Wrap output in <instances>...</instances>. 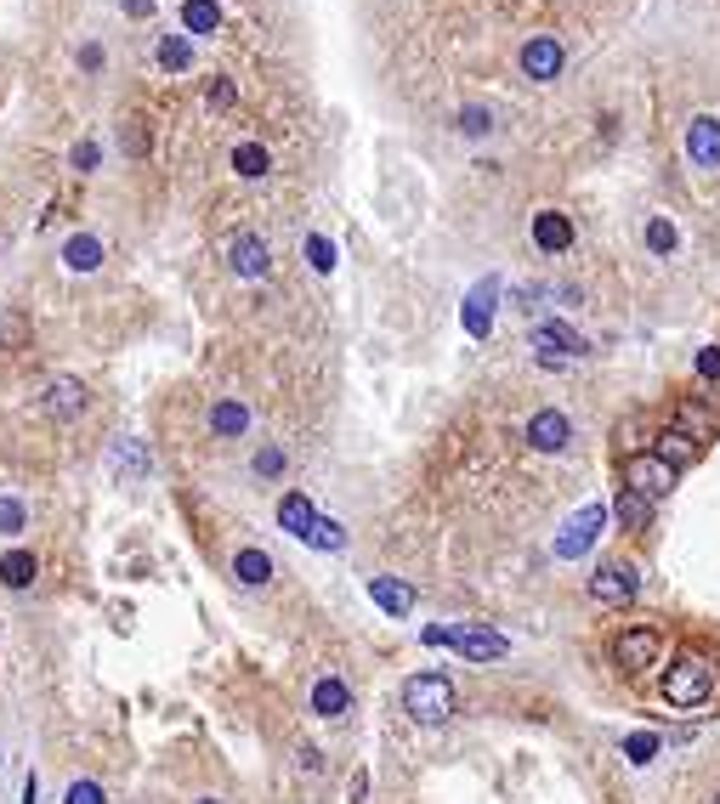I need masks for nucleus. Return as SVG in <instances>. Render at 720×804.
Here are the masks:
<instances>
[{
    "mask_svg": "<svg viewBox=\"0 0 720 804\" xmlns=\"http://www.w3.org/2000/svg\"><path fill=\"white\" fill-rule=\"evenodd\" d=\"M647 250H652V255H675V250H681V232H675L670 216H652V221H647Z\"/></svg>",
    "mask_w": 720,
    "mask_h": 804,
    "instance_id": "obj_30",
    "label": "nucleus"
},
{
    "mask_svg": "<svg viewBox=\"0 0 720 804\" xmlns=\"http://www.w3.org/2000/svg\"><path fill=\"white\" fill-rule=\"evenodd\" d=\"M233 171L244 176V182H261L273 171V153L261 148V142H233Z\"/></svg>",
    "mask_w": 720,
    "mask_h": 804,
    "instance_id": "obj_27",
    "label": "nucleus"
},
{
    "mask_svg": "<svg viewBox=\"0 0 720 804\" xmlns=\"http://www.w3.org/2000/svg\"><path fill=\"white\" fill-rule=\"evenodd\" d=\"M715 804H720V793H715Z\"/></svg>",
    "mask_w": 720,
    "mask_h": 804,
    "instance_id": "obj_46",
    "label": "nucleus"
},
{
    "mask_svg": "<svg viewBox=\"0 0 720 804\" xmlns=\"http://www.w3.org/2000/svg\"><path fill=\"white\" fill-rule=\"evenodd\" d=\"M23 527H28V505L12 493H0V539H18Z\"/></svg>",
    "mask_w": 720,
    "mask_h": 804,
    "instance_id": "obj_32",
    "label": "nucleus"
},
{
    "mask_svg": "<svg viewBox=\"0 0 720 804\" xmlns=\"http://www.w3.org/2000/svg\"><path fill=\"white\" fill-rule=\"evenodd\" d=\"M193 804H221V799H193Z\"/></svg>",
    "mask_w": 720,
    "mask_h": 804,
    "instance_id": "obj_45",
    "label": "nucleus"
},
{
    "mask_svg": "<svg viewBox=\"0 0 720 804\" xmlns=\"http://www.w3.org/2000/svg\"><path fill=\"white\" fill-rule=\"evenodd\" d=\"M659 652H664L659 629H625V634L613 641V663H618V668H630V675L652 668V663H659Z\"/></svg>",
    "mask_w": 720,
    "mask_h": 804,
    "instance_id": "obj_7",
    "label": "nucleus"
},
{
    "mask_svg": "<svg viewBox=\"0 0 720 804\" xmlns=\"http://www.w3.org/2000/svg\"><path fill=\"white\" fill-rule=\"evenodd\" d=\"M284 464H289L284 448H261V453L250 459V476H255V482H278V476H284Z\"/></svg>",
    "mask_w": 720,
    "mask_h": 804,
    "instance_id": "obj_34",
    "label": "nucleus"
},
{
    "mask_svg": "<svg viewBox=\"0 0 720 804\" xmlns=\"http://www.w3.org/2000/svg\"><path fill=\"white\" fill-rule=\"evenodd\" d=\"M403 709L414 725H443L460 709V691H454L448 675H414V680H403Z\"/></svg>",
    "mask_w": 720,
    "mask_h": 804,
    "instance_id": "obj_2",
    "label": "nucleus"
},
{
    "mask_svg": "<svg viewBox=\"0 0 720 804\" xmlns=\"http://www.w3.org/2000/svg\"><path fill=\"white\" fill-rule=\"evenodd\" d=\"M613 516L625 521L630 532H641V527L652 521V498H641V493H630V487H618V498H613Z\"/></svg>",
    "mask_w": 720,
    "mask_h": 804,
    "instance_id": "obj_28",
    "label": "nucleus"
},
{
    "mask_svg": "<svg viewBox=\"0 0 720 804\" xmlns=\"http://www.w3.org/2000/svg\"><path fill=\"white\" fill-rule=\"evenodd\" d=\"M369 600H375L386 618H409V612H414V589H409L403 578H386V573L369 578Z\"/></svg>",
    "mask_w": 720,
    "mask_h": 804,
    "instance_id": "obj_16",
    "label": "nucleus"
},
{
    "mask_svg": "<svg viewBox=\"0 0 720 804\" xmlns=\"http://www.w3.org/2000/svg\"><path fill=\"white\" fill-rule=\"evenodd\" d=\"M562 62H568V51H562L556 35H534L528 46H522V74L539 80V85H550L556 74H562Z\"/></svg>",
    "mask_w": 720,
    "mask_h": 804,
    "instance_id": "obj_10",
    "label": "nucleus"
},
{
    "mask_svg": "<svg viewBox=\"0 0 720 804\" xmlns=\"http://www.w3.org/2000/svg\"><path fill=\"white\" fill-rule=\"evenodd\" d=\"M659 748H664L659 731H630V736H625V759H630V765H652V759H659Z\"/></svg>",
    "mask_w": 720,
    "mask_h": 804,
    "instance_id": "obj_31",
    "label": "nucleus"
},
{
    "mask_svg": "<svg viewBox=\"0 0 720 804\" xmlns=\"http://www.w3.org/2000/svg\"><path fill=\"white\" fill-rule=\"evenodd\" d=\"M233 578H239L244 589L273 584V555H267V550H255V544H244V550L233 555Z\"/></svg>",
    "mask_w": 720,
    "mask_h": 804,
    "instance_id": "obj_24",
    "label": "nucleus"
},
{
    "mask_svg": "<svg viewBox=\"0 0 720 804\" xmlns=\"http://www.w3.org/2000/svg\"><path fill=\"white\" fill-rule=\"evenodd\" d=\"M205 425H210V437H216V443H233V437H244V430H250V409H244L239 397H221Z\"/></svg>",
    "mask_w": 720,
    "mask_h": 804,
    "instance_id": "obj_17",
    "label": "nucleus"
},
{
    "mask_svg": "<svg viewBox=\"0 0 720 804\" xmlns=\"http://www.w3.org/2000/svg\"><path fill=\"white\" fill-rule=\"evenodd\" d=\"M96 159H103V148H96V142H80V148H75V171H96Z\"/></svg>",
    "mask_w": 720,
    "mask_h": 804,
    "instance_id": "obj_39",
    "label": "nucleus"
},
{
    "mask_svg": "<svg viewBox=\"0 0 720 804\" xmlns=\"http://www.w3.org/2000/svg\"><path fill=\"white\" fill-rule=\"evenodd\" d=\"M664 702L670 709H704L709 691H715V663L704 652H681L670 668H664Z\"/></svg>",
    "mask_w": 720,
    "mask_h": 804,
    "instance_id": "obj_1",
    "label": "nucleus"
},
{
    "mask_svg": "<svg viewBox=\"0 0 720 804\" xmlns=\"http://www.w3.org/2000/svg\"><path fill=\"white\" fill-rule=\"evenodd\" d=\"M85 402H91V391H85L80 380H69V375H57V380L46 386V414H52V420H80Z\"/></svg>",
    "mask_w": 720,
    "mask_h": 804,
    "instance_id": "obj_15",
    "label": "nucleus"
},
{
    "mask_svg": "<svg viewBox=\"0 0 720 804\" xmlns=\"http://www.w3.org/2000/svg\"><path fill=\"white\" fill-rule=\"evenodd\" d=\"M125 12H130V18H148V12H153V0H125Z\"/></svg>",
    "mask_w": 720,
    "mask_h": 804,
    "instance_id": "obj_43",
    "label": "nucleus"
},
{
    "mask_svg": "<svg viewBox=\"0 0 720 804\" xmlns=\"http://www.w3.org/2000/svg\"><path fill=\"white\" fill-rule=\"evenodd\" d=\"M233 96H239L233 80H216V85H210V103H216V108H233Z\"/></svg>",
    "mask_w": 720,
    "mask_h": 804,
    "instance_id": "obj_40",
    "label": "nucleus"
},
{
    "mask_svg": "<svg viewBox=\"0 0 720 804\" xmlns=\"http://www.w3.org/2000/svg\"><path fill=\"white\" fill-rule=\"evenodd\" d=\"M227 266H233L239 278H267V266H273L267 239H261V232H233V239H227Z\"/></svg>",
    "mask_w": 720,
    "mask_h": 804,
    "instance_id": "obj_11",
    "label": "nucleus"
},
{
    "mask_svg": "<svg viewBox=\"0 0 720 804\" xmlns=\"http://www.w3.org/2000/svg\"><path fill=\"white\" fill-rule=\"evenodd\" d=\"M636 595H641V573L630 561H602L591 573V600H602V607H630Z\"/></svg>",
    "mask_w": 720,
    "mask_h": 804,
    "instance_id": "obj_5",
    "label": "nucleus"
},
{
    "mask_svg": "<svg viewBox=\"0 0 720 804\" xmlns=\"http://www.w3.org/2000/svg\"><path fill=\"white\" fill-rule=\"evenodd\" d=\"M675 430H686L693 443H709L720 430V402L715 397H681L675 402Z\"/></svg>",
    "mask_w": 720,
    "mask_h": 804,
    "instance_id": "obj_9",
    "label": "nucleus"
},
{
    "mask_svg": "<svg viewBox=\"0 0 720 804\" xmlns=\"http://www.w3.org/2000/svg\"><path fill=\"white\" fill-rule=\"evenodd\" d=\"M312 714H318V720H346V714H352V691H346L341 675H330V680L312 686Z\"/></svg>",
    "mask_w": 720,
    "mask_h": 804,
    "instance_id": "obj_21",
    "label": "nucleus"
},
{
    "mask_svg": "<svg viewBox=\"0 0 720 804\" xmlns=\"http://www.w3.org/2000/svg\"><path fill=\"white\" fill-rule=\"evenodd\" d=\"M182 23L193 28V35H216V28H221V7H216V0H187Z\"/></svg>",
    "mask_w": 720,
    "mask_h": 804,
    "instance_id": "obj_29",
    "label": "nucleus"
},
{
    "mask_svg": "<svg viewBox=\"0 0 720 804\" xmlns=\"http://www.w3.org/2000/svg\"><path fill=\"white\" fill-rule=\"evenodd\" d=\"M607 516H613L607 505H584V510H579V516H573L562 532H556V561H579L584 550H591V544L602 539Z\"/></svg>",
    "mask_w": 720,
    "mask_h": 804,
    "instance_id": "obj_6",
    "label": "nucleus"
},
{
    "mask_svg": "<svg viewBox=\"0 0 720 804\" xmlns=\"http://www.w3.org/2000/svg\"><path fill=\"white\" fill-rule=\"evenodd\" d=\"M369 799V770H352V804Z\"/></svg>",
    "mask_w": 720,
    "mask_h": 804,
    "instance_id": "obj_41",
    "label": "nucleus"
},
{
    "mask_svg": "<svg viewBox=\"0 0 720 804\" xmlns=\"http://www.w3.org/2000/svg\"><path fill=\"white\" fill-rule=\"evenodd\" d=\"M62 804H108V793H103V782L80 777V782H69V793H62Z\"/></svg>",
    "mask_w": 720,
    "mask_h": 804,
    "instance_id": "obj_36",
    "label": "nucleus"
},
{
    "mask_svg": "<svg viewBox=\"0 0 720 804\" xmlns=\"http://www.w3.org/2000/svg\"><path fill=\"white\" fill-rule=\"evenodd\" d=\"M534 244H539L545 255H562V250L573 244V221H568L562 210H539V216H534Z\"/></svg>",
    "mask_w": 720,
    "mask_h": 804,
    "instance_id": "obj_19",
    "label": "nucleus"
},
{
    "mask_svg": "<svg viewBox=\"0 0 720 804\" xmlns=\"http://www.w3.org/2000/svg\"><path fill=\"white\" fill-rule=\"evenodd\" d=\"M652 453H659L664 464H675V471H686V464H698V453H704V443H693L686 437V430H659V437H652Z\"/></svg>",
    "mask_w": 720,
    "mask_h": 804,
    "instance_id": "obj_20",
    "label": "nucleus"
},
{
    "mask_svg": "<svg viewBox=\"0 0 720 804\" xmlns=\"http://www.w3.org/2000/svg\"><path fill=\"white\" fill-rule=\"evenodd\" d=\"M698 375L720 386V346H704V352H698Z\"/></svg>",
    "mask_w": 720,
    "mask_h": 804,
    "instance_id": "obj_38",
    "label": "nucleus"
},
{
    "mask_svg": "<svg viewBox=\"0 0 720 804\" xmlns=\"http://www.w3.org/2000/svg\"><path fill=\"white\" fill-rule=\"evenodd\" d=\"M153 57H159V69H165V74H187V69H193V41L171 28V35H159Z\"/></svg>",
    "mask_w": 720,
    "mask_h": 804,
    "instance_id": "obj_26",
    "label": "nucleus"
},
{
    "mask_svg": "<svg viewBox=\"0 0 720 804\" xmlns=\"http://www.w3.org/2000/svg\"><path fill=\"white\" fill-rule=\"evenodd\" d=\"M307 261H312V273H335V244L323 239V232H312V239H307Z\"/></svg>",
    "mask_w": 720,
    "mask_h": 804,
    "instance_id": "obj_35",
    "label": "nucleus"
},
{
    "mask_svg": "<svg viewBox=\"0 0 720 804\" xmlns=\"http://www.w3.org/2000/svg\"><path fill=\"white\" fill-rule=\"evenodd\" d=\"M108 471H114L119 482H142V476L153 471V453H148L137 437H119V443L108 448Z\"/></svg>",
    "mask_w": 720,
    "mask_h": 804,
    "instance_id": "obj_14",
    "label": "nucleus"
},
{
    "mask_svg": "<svg viewBox=\"0 0 720 804\" xmlns=\"http://www.w3.org/2000/svg\"><path fill=\"white\" fill-rule=\"evenodd\" d=\"M35 573H41V561L28 550H7V555H0V589H28Z\"/></svg>",
    "mask_w": 720,
    "mask_h": 804,
    "instance_id": "obj_25",
    "label": "nucleus"
},
{
    "mask_svg": "<svg viewBox=\"0 0 720 804\" xmlns=\"http://www.w3.org/2000/svg\"><path fill=\"white\" fill-rule=\"evenodd\" d=\"M103 239H96V232H75L69 244H62V266H69V273H96V266H103Z\"/></svg>",
    "mask_w": 720,
    "mask_h": 804,
    "instance_id": "obj_23",
    "label": "nucleus"
},
{
    "mask_svg": "<svg viewBox=\"0 0 720 804\" xmlns=\"http://www.w3.org/2000/svg\"><path fill=\"white\" fill-rule=\"evenodd\" d=\"M312 521H318V510H312V498H307V493H284V498H278V527L289 532V539H301V544H307Z\"/></svg>",
    "mask_w": 720,
    "mask_h": 804,
    "instance_id": "obj_22",
    "label": "nucleus"
},
{
    "mask_svg": "<svg viewBox=\"0 0 720 804\" xmlns=\"http://www.w3.org/2000/svg\"><path fill=\"white\" fill-rule=\"evenodd\" d=\"M307 544H312V550H346V532H341L335 516H318L312 532H307Z\"/></svg>",
    "mask_w": 720,
    "mask_h": 804,
    "instance_id": "obj_33",
    "label": "nucleus"
},
{
    "mask_svg": "<svg viewBox=\"0 0 720 804\" xmlns=\"http://www.w3.org/2000/svg\"><path fill=\"white\" fill-rule=\"evenodd\" d=\"M568 443H573V420L562 409H539L528 420V448L534 453H568Z\"/></svg>",
    "mask_w": 720,
    "mask_h": 804,
    "instance_id": "obj_8",
    "label": "nucleus"
},
{
    "mask_svg": "<svg viewBox=\"0 0 720 804\" xmlns=\"http://www.w3.org/2000/svg\"><path fill=\"white\" fill-rule=\"evenodd\" d=\"M23 804H41V782H35V777L23 782Z\"/></svg>",
    "mask_w": 720,
    "mask_h": 804,
    "instance_id": "obj_44",
    "label": "nucleus"
},
{
    "mask_svg": "<svg viewBox=\"0 0 720 804\" xmlns=\"http://www.w3.org/2000/svg\"><path fill=\"white\" fill-rule=\"evenodd\" d=\"M80 69H103V46H80Z\"/></svg>",
    "mask_w": 720,
    "mask_h": 804,
    "instance_id": "obj_42",
    "label": "nucleus"
},
{
    "mask_svg": "<svg viewBox=\"0 0 720 804\" xmlns=\"http://www.w3.org/2000/svg\"><path fill=\"white\" fill-rule=\"evenodd\" d=\"M425 646H448L460 652L466 663H505L511 657V641L500 629H477V623H460V629H425Z\"/></svg>",
    "mask_w": 720,
    "mask_h": 804,
    "instance_id": "obj_3",
    "label": "nucleus"
},
{
    "mask_svg": "<svg viewBox=\"0 0 720 804\" xmlns=\"http://www.w3.org/2000/svg\"><path fill=\"white\" fill-rule=\"evenodd\" d=\"M675 464H664L659 453H630L625 459V487L630 493H641V498H652V505H659V498H670V487H675Z\"/></svg>",
    "mask_w": 720,
    "mask_h": 804,
    "instance_id": "obj_4",
    "label": "nucleus"
},
{
    "mask_svg": "<svg viewBox=\"0 0 720 804\" xmlns=\"http://www.w3.org/2000/svg\"><path fill=\"white\" fill-rule=\"evenodd\" d=\"M686 159H693L698 171H720V119L715 114H698L686 125Z\"/></svg>",
    "mask_w": 720,
    "mask_h": 804,
    "instance_id": "obj_12",
    "label": "nucleus"
},
{
    "mask_svg": "<svg viewBox=\"0 0 720 804\" xmlns=\"http://www.w3.org/2000/svg\"><path fill=\"white\" fill-rule=\"evenodd\" d=\"M494 295H500L494 278H482V284L471 289V300H466V334H471V341H482V334L494 329Z\"/></svg>",
    "mask_w": 720,
    "mask_h": 804,
    "instance_id": "obj_18",
    "label": "nucleus"
},
{
    "mask_svg": "<svg viewBox=\"0 0 720 804\" xmlns=\"http://www.w3.org/2000/svg\"><path fill=\"white\" fill-rule=\"evenodd\" d=\"M460 130H466V137H488V130H494V114H488L482 103H471V108L460 114Z\"/></svg>",
    "mask_w": 720,
    "mask_h": 804,
    "instance_id": "obj_37",
    "label": "nucleus"
},
{
    "mask_svg": "<svg viewBox=\"0 0 720 804\" xmlns=\"http://www.w3.org/2000/svg\"><path fill=\"white\" fill-rule=\"evenodd\" d=\"M534 346H539L545 363H568V357H584V352H591V346H584V334H573L568 323H539V329H534Z\"/></svg>",
    "mask_w": 720,
    "mask_h": 804,
    "instance_id": "obj_13",
    "label": "nucleus"
}]
</instances>
